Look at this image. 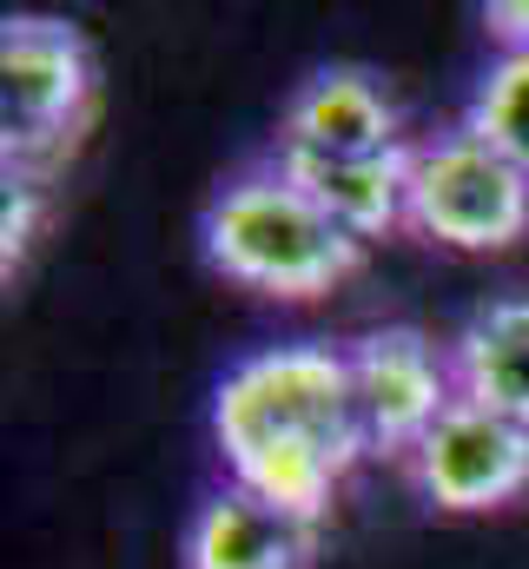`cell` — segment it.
Segmentation results:
<instances>
[{"label": "cell", "mask_w": 529, "mask_h": 569, "mask_svg": "<svg viewBox=\"0 0 529 569\" xmlns=\"http://www.w3.org/2000/svg\"><path fill=\"white\" fill-rule=\"evenodd\" d=\"M212 443L232 483L305 523H325L338 483L371 457L345 345H271L239 358L212 391Z\"/></svg>", "instance_id": "6da1fadb"}, {"label": "cell", "mask_w": 529, "mask_h": 569, "mask_svg": "<svg viewBox=\"0 0 529 569\" xmlns=\"http://www.w3.org/2000/svg\"><path fill=\"white\" fill-rule=\"evenodd\" d=\"M199 252L219 279L264 298H318L365 266V239L325 219L271 159L232 172L199 212Z\"/></svg>", "instance_id": "7a4b0ae2"}, {"label": "cell", "mask_w": 529, "mask_h": 569, "mask_svg": "<svg viewBox=\"0 0 529 569\" xmlns=\"http://www.w3.org/2000/svg\"><path fill=\"white\" fill-rule=\"evenodd\" d=\"M93 113V53L73 20L7 13L0 27V152L7 172L40 179L60 152H73Z\"/></svg>", "instance_id": "3957f363"}, {"label": "cell", "mask_w": 529, "mask_h": 569, "mask_svg": "<svg viewBox=\"0 0 529 569\" xmlns=\"http://www.w3.org/2000/svg\"><path fill=\"white\" fill-rule=\"evenodd\" d=\"M403 226L450 252H503L529 232V172L510 166L470 127L410 140Z\"/></svg>", "instance_id": "277c9868"}, {"label": "cell", "mask_w": 529, "mask_h": 569, "mask_svg": "<svg viewBox=\"0 0 529 569\" xmlns=\"http://www.w3.org/2000/svg\"><path fill=\"white\" fill-rule=\"evenodd\" d=\"M345 371H351V405H358V430L371 457L410 463V450L457 405L450 351H437L417 325H378L351 338Z\"/></svg>", "instance_id": "5b68a950"}, {"label": "cell", "mask_w": 529, "mask_h": 569, "mask_svg": "<svg viewBox=\"0 0 529 569\" xmlns=\"http://www.w3.org/2000/svg\"><path fill=\"white\" fill-rule=\"evenodd\" d=\"M410 483L423 490L430 510L450 517H477V510H503L529 490V430L457 398L437 430L410 450Z\"/></svg>", "instance_id": "8992f818"}, {"label": "cell", "mask_w": 529, "mask_h": 569, "mask_svg": "<svg viewBox=\"0 0 529 569\" xmlns=\"http://www.w3.org/2000/svg\"><path fill=\"white\" fill-rule=\"evenodd\" d=\"M318 523L264 503L246 483H219L186 517L179 569H311Z\"/></svg>", "instance_id": "52a82bcc"}, {"label": "cell", "mask_w": 529, "mask_h": 569, "mask_svg": "<svg viewBox=\"0 0 529 569\" xmlns=\"http://www.w3.org/2000/svg\"><path fill=\"white\" fill-rule=\"evenodd\" d=\"M325 219H338L351 239H385L403 226V179H410V146L391 152H264Z\"/></svg>", "instance_id": "ba28073f"}, {"label": "cell", "mask_w": 529, "mask_h": 569, "mask_svg": "<svg viewBox=\"0 0 529 569\" xmlns=\"http://www.w3.org/2000/svg\"><path fill=\"white\" fill-rule=\"evenodd\" d=\"M271 146H291V152H391V146L410 140L397 133L391 93L365 67H325L285 100V120H278Z\"/></svg>", "instance_id": "9c48e42d"}, {"label": "cell", "mask_w": 529, "mask_h": 569, "mask_svg": "<svg viewBox=\"0 0 529 569\" xmlns=\"http://www.w3.org/2000/svg\"><path fill=\"white\" fill-rule=\"evenodd\" d=\"M457 398L529 430V291L483 298L450 338Z\"/></svg>", "instance_id": "30bf717a"}, {"label": "cell", "mask_w": 529, "mask_h": 569, "mask_svg": "<svg viewBox=\"0 0 529 569\" xmlns=\"http://www.w3.org/2000/svg\"><path fill=\"white\" fill-rule=\"evenodd\" d=\"M463 127L529 172V53H497L477 73V87L463 100Z\"/></svg>", "instance_id": "8fae6325"}, {"label": "cell", "mask_w": 529, "mask_h": 569, "mask_svg": "<svg viewBox=\"0 0 529 569\" xmlns=\"http://www.w3.org/2000/svg\"><path fill=\"white\" fill-rule=\"evenodd\" d=\"M40 212H47V186L27 179V172H7V206H0V266H7V279L27 259V246L40 232Z\"/></svg>", "instance_id": "7c38bea8"}, {"label": "cell", "mask_w": 529, "mask_h": 569, "mask_svg": "<svg viewBox=\"0 0 529 569\" xmlns=\"http://www.w3.org/2000/svg\"><path fill=\"white\" fill-rule=\"evenodd\" d=\"M483 33L497 40V53H529V0H490Z\"/></svg>", "instance_id": "4fadbf2b"}]
</instances>
